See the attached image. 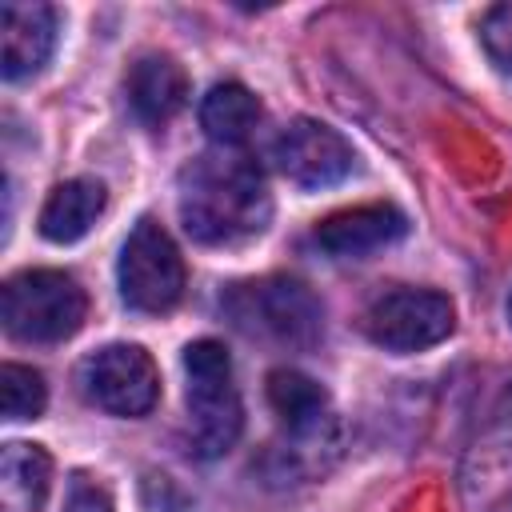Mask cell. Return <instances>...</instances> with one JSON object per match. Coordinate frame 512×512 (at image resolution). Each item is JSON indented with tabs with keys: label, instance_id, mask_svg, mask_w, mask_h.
Masks as SVG:
<instances>
[{
	"label": "cell",
	"instance_id": "1",
	"mask_svg": "<svg viewBox=\"0 0 512 512\" xmlns=\"http://www.w3.org/2000/svg\"><path fill=\"white\" fill-rule=\"evenodd\" d=\"M180 220L200 244H244L272 220V196L252 156L212 148L184 164L176 184Z\"/></svg>",
	"mask_w": 512,
	"mask_h": 512
},
{
	"label": "cell",
	"instance_id": "2",
	"mask_svg": "<svg viewBox=\"0 0 512 512\" xmlns=\"http://www.w3.org/2000/svg\"><path fill=\"white\" fill-rule=\"evenodd\" d=\"M84 288L56 268H28L4 280L0 320L24 344H60L84 324Z\"/></svg>",
	"mask_w": 512,
	"mask_h": 512
},
{
	"label": "cell",
	"instance_id": "3",
	"mask_svg": "<svg viewBox=\"0 0 512 512\" xmlns=\"http://www.w3.org/2000/svg\"><path fill=\"white\" fill-rule=\"evenodd\" d=\"M184 372H188V424H192V444L204 460L224 456L240 428H244V408L240 392L232 384V360L220 340H192L184 348Z\"/></svg>",
	"mask_w": 512,
	"mask_h": 512
},
{
	"label": "cell",
	"instance_id": "4",
	"mask_svg": "<svg viewBox=\"0 0 512 512\" xmlns=\"http://www.w3.org/2000/svg\"><path fill=\"white\" fill-rule=\"evenodd\" d=\"M228 316L252 332L288 348H312L324 328V308L304 280L268 276L252 284H236L228 292Z\"/></svg>",
	"mask_w": 512,
	"mask_h": 512
},
{
	"label": "cell",
	"instance_id": "5",
	"mask_svg": "<svg viewBox=\"0 0 512 512\" xmlns=\"http://www.w3.org/2000/svg\"><path fill=\"white\" fill-rule=\"evenodd\" d=\"M116 272L120 296L136 312H168L184 296V256L176 240L148 216L128 232Z\"/></svg>",
	"mask_w": 512,
	"mask_h": 512
},
{
	"label": "cell",
	"instance_id": "6",
	"mask_svg": "<svg viewBox=\"0 0 512 512\" xmlns=\"http://www.w3.org/2000/svg\"><path fill=\"white\" fill-rule=\"evenodd\" d=\"M80 392L112 416H144L160 400V372L140 344H108L80 360Z\"/></svg>",
	"mask_w": 512,
	"mask_h": 512
},
{
	"label": "cell",
	"instance_id": "7",
	"mask_svg": "<svg viewBox=\"0 0 512 512\" xmlns=\"http://www.w3.org/2000/svg\"><path fill=\"white\" fill-rule=\"evenodd\" d=\"M456 328V308L432 288H392L364 312V332L388 352H420Z\"/></svg>",
	"mask_w": 512,
	"mask_h": 512
},
{
	"label": "cell",
	"instance_id": "8",
	"mask_svg": "<svg viewBox=\"0 0 512 512\" xmlns=\"http://www.w3.org/2000/svg\"><path fill=\"white\" fill-rule=\"evenodd\" d=\"M280 172L296 184V188H328V184H340L352 164H356V152L352 144L328 128L324 120H292L280 136H276V148H272Z\"/></svg>",
	"mask_w": 512,
	"mask_h": 512
},
{
	"label": "cell",
	"instance_id": "9",
	"mask_svg": "<svg viewBox=\"0 0 512 512\" xmlns=\"http://www.w3.org/2000/svg\"><path fill=\"white\" fill-rule=\"evenodd\" d=\"M404 232H408V216L396 204H360V208H344V212H332L328 220H320L312 240L328 256L360 260L368 252L396 244Z\"/></svg>",
	"mask_w": 512,
	"mask_h": 512
},
{
	"label": "cell",
	"instance_id": "10",
	"mask_svg": "<svg viewBox=\"0 0 512 512\" xmlns=\"http://www.w3.org/2000/svg\"><path fill=\"white\" fill-rule=\"evenodd\" d=\"M56 44V12L48 4H0V72L4 80L36 76Z\"/></svg>",
	"mask_w": 512,
	"mask_h": 512
},
{
	"label": "cell",
	"instance_id": "11",
	"mask_svg": "<svg viewBox=\"0 0 512 512\" xmlns=\"http://www.w3.org/2000/svg\"><path fill=\"white\" fill-rule=\"evenodd\" d=\"M124 92H128L132 112H136L144 124L160 128V124H168V120L184 108V100H188V76H184V68H180L172 56L148 52V56H140V60L128 68Z\"/></svg>",
	"mask_w": 512,
	"mask_h": 512
},
{
	"label": "cell",
	"instance_id": "12",
	"mask_svg": "<svg viewBox=\"0 0 512 512\" xmlns=\"http://www.w3.org/2000/svg\"><path fill=\"white\" fill-rule=\"evenodd\" d=\"M268 404L280 416V424L288 428V436H312V432L332 428L328 392L296 368H276L268 376Z\"/></svg>",
	"mask_w": 512,
	"mask_h": 512
},
{
	"label": "cell",
	"instance_id": "13",
	"mask_svg": "<svg viewBox=\"0 0 512 512\" xmlns=\"http://www.w3.org/2000/svg\"><path fill=\"white\" fill-rule=\"evenodd\" d=\"M100 212H104V184L100 180H88V176L64 180L48 192V200L40 208V236L52 244H72L96 224Z\"/></svg>",
	"mask_w": 512,
	"mask_h": 512
},
{
	"label": "cell",
	"instance_id": "14",
	"mask_svg": "<svg viewBox=\"0 0 512 512\" xmlns=\"http://www.w3.org/2000/svg\"><path fill=\"white\" fill-rule=\"evenodd\" d=\"M52 488V460L40 444H4L0 452V512H40Z\"/></svg>",
	"mask_w": 512,
	"mask_h": 512
},
{
	"label": "cell",
	"instance_id": "15",
	"mask_svg": "<svg viewBox=\"0 0 512 512\" xmlns=\"http://www.w3.org/2000/svg\"><path fill=\"white\" fill-rule=\"evenodd\" d=\"M260 120V100L236 84V80H224L216 88H208V96L200 100V128L220 144V148H236L252 136Z\"/></svg>",
	"mask_w": 512,
	"mask_h": 512
},
{
	"label": "cell",
	"instance_id": "16",
	"mask_svg": "<svg viewBox=\"0 0 512 512\" xmlns=\"http://www.w3.org/2000/svg\"><path fill=\"white\" fill-rule=\"evenodd\" d=\"M48 404L44 376L24 364H4L0 368V412L8 420H36Z\"/></svg>",
	"mask_w": 512,
	"mask_h": 512
},
{
	"label": "cell",
	"instance_id": "17",
	"mask_svg": "<svg viewBox=\"0 0 512 512\" xmlns=\"http://www.w3.org/2000/svg\"><path fill=\"white\" fill-rule=\"evenodd\" d=\"M480 40H484L488 56H492L500 68L512 72V0L484 12V20H480Z\"/></svg>",
	"mask_w": 512,
	"mask_h": 512
},
{
	"label": "cell",
	"instance_id": "18",
	"mask_svg": "<svg viewBox=\"0 0 512 512\" xmlns=\"http://www.w3.org/2000/svg\"><path fill=\"white\" fill-rule=\"evenodd\" d=\"M64 512H112V500L100 484H92L88 476H76L72 488H68V504Z\"/></svg>",
	"mask_w": 512,
	"mask_h": 512
},
{
	"label": "cell",
	"instance_id": "19",
	"mask_svg": "<svg viewBox=\"0 0 512 512\" xmlns=\"http://www.w3.org/2000/svg\"><path fill=\"white\" fill-rule=\"evenodd\" d=\"M508 324H512V296H508Z\"/></svg>",
	"mask_w": 512,
	"mask_h": 512
}]
</instances>
